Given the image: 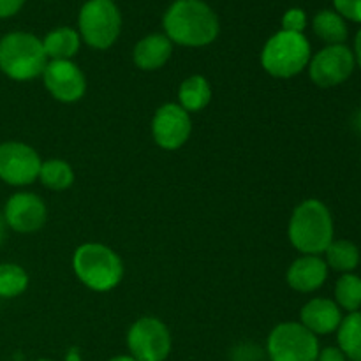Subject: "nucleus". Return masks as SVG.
<instances>
[{
  "instance_id": "20",
  "label": "nucleus",
  "mask_w": 361,
  "mask_h": 361,
  "mask_svg": "<svg viewBox=\"0 0 361 361\" xmlns=\"http://www.w3.org/2000/svg\"><path fill=\"white\" fill-rule=\"evenodd\" d=\"M338 349L351 361H361V312H351L338 326Z\"/></svg>"
},
{
  "instance_id": "15",
  "label": "nucleus",
  "mask_w": 361,
  "mask_h": 361,
  "mask_svg": "<svg viewBox=\"0 0 361 361\" xmlns=\"http://www.w3.org/2000/svg\"><path fill=\"white\" fill-rule=\"evenodd\" d=\"M300 323L314 335H328L338 330L342 323L341 307L328 298H314L303 305Z\"/></svg>"
},
{
  "instance_id": "22",
  "label": "nucleus",
  "mask_w": 361,
  "mask_h": 361,
  "mask_svg": "<svg viewBox=\"0 0 361 361\" xmlns=\"http://www.w3.org/2000/svg\"><path fill=\"white\" fill-rule=\"evenodd\" d=\"M39 180L51 190H66L74 183V171L69 162L60 159H49L42 162Z\"/></svg>"
},
{
  "instance_id": "34",
  "label": "nucleus",
  "mask_w": 361,
  "mask_h": 361,
  "mask_svg": "<svg viewBox=\"0 0 361 361\" xmlns=\"http://www.w3.org/2000/svg\"><path fill=\"white\" fill-rule=\"evenodd\" d=\"M37 361H51V360H48V358H41V360H37Z\"/></svg>"
},
{
  "instance_id": "32",
  "label": "nucleus",
  "mask_w": 361,
  "mask_h": 361,
  "mask_svg": "<svg viewBox=\"0 0 361 361\" xmlns=\"http://www.w3.org/2000/svg\"><path fill=\"white\" fill-rule=\"evenodd\" d=\"M4 238H6V221H4V217L0 215V245H2Z\"/></svg>"
},
{
  "instance_id": "24",
  "label": "nucleus",
  "mask_w": 361,
  "mask_h": 361,
  "mask_svg": "<svg viewBox=\"0 0 361 361\" xmlns=\"http://www.w3.org/2000/svg\"><path fill=\"white\" fill-rule=\"evenodd\" d=\"M337 305L348 312H358L361 307V279L353 274L342 275L335 286Z\"/></svg>"
},
{
  "instance_id": "6",
  "label": "nucleus",
  "mask_w": 361,
  "mask_h": 361,
  "mask_svg": "<svg viewBox=\"0 0 361 361\" xmlns=\"http://www.w3.org/2000/svg\"><path fill=\"white\" fill-rule=\"evenodd\" d=\"M80 37L90 48L108 49L122 30V16L113 0H88L78 18Z\"/></svg>"
},
{
  "instance_id": "3",
  "label": "nucleus",
  "mask_w": 361,
  "mask_h": 361,
  "mask_svg": "<svg viewBox=\"0 0 361 361\" xmlns=\"http://www.w3.org/2000/svg\"><path fill=\"white\" fill-rule=\"evenodd\" d=\"M73 268L83 286L97 293L115 289L123 277L118 254L102 243H83L74 250Z\"/></svg>"
},
{
  "instance_id": "31",
  "label": "nucleus",
  "mask_w": 361,
  "mask_h": 361,
  "mask_svg": "<svg viewBox=\"0 0 361 361\" xmlns=\"http://www.w3.org/2000/svg\"><path fill=\"white\" fill-rule=\"evenodd\" d=\"M66 361H81V356L80 353H78V349H71V351L67 353Z\"/></svg>"
},
{
  "instance_id": "28",
  "label": "nucleus",
  "mask_w": 361,
  "mask_h": 361,
  "mask_svg": "<svg viewBox=\"0 0 361 361\" xmlns=\"http://www.w3.org/2000/svg\"><path fill=\"white\" fill-rule=\"evenodd\" d=\"M25 0H0V20L14 16L23 7Z\"/></svg>"
},
{
  "instance_id": "26",
  "label": "nucleus",
  "mask_w": 361,
  "mask_h": 361,
  "mask_svg": "<svg viewBox=\"0 0 361 361\" xmlns=\"http://www.w3.org/2000/svg\"><path fill=\"white\" fill-rule=\"evenodd\" d=\"M334 4L342 18L361 23V0H334Z\"/></svg>"
},
{
  "instance_id": "9",
  "label": "nucleus",
  "mask_w": 361,
  "mask_h": 361,
  "mask_svg": "<svg viewBox=\"0 0 361 361\" xmlns=\"http://www.w3.org/2000/svg\"><path fill=\"white\" fill-rule=\"evenodd\" d=\"M41 157L28 145L6 141L0 145V180L9 185H30L39 178Z\"/></svg>"
},
{
  "instance_id": "11",
  "label": "nucleus",
  "mask_w": 361,
  "mask_h": 361,
  "mask_svg": "<svg viewBox=\"0 0 361 361\" xmlns=\"http://www.w3.org/2000/svg\"><path fill=\"white\" fill-rule=\"evenodd\" d=\"M192 133L190 113L176 102L162 104L152 120V136L164 150H178L187 143Z\"/></svg>"
},
{
  "instance_id": "13",
  "label": "nucleus",
  "mask_w": 361,
  "mask_h": 361,
  "mask_svg": "<svg viewBox=\"0 0 361 361\" xmlns=\"http://www.w3.org/2000/svg\"><path fill=\"white\" fill-rule=\"evenodd\" d=\"M48 212L44 201L32 192H18L7 200L4 221L18 233L39 231L46 224Z\"/></svg>"
},
{
  "instance_id": "17",
  "label": "nucleus",
  "mask_w": 361,
  "mask_h": 361,
  "mask_svg": "<svg viewBox=\"0 0 361 361\" xmlns=\"http://www.w3.org/2000/svg\"><path fill=\"white\" fill-rule=\"evenodd\" d=\"M80 34L69 27L55 28L42 39L46 56L51 60H71L80 49Z\"/></svg>"
},
{
  "instance_id": "29",
  "label": "nucleus",
  "mask_w": 361,
  "mask_h": 361,
  "mask_svg": "<svg viewBox=\"0 0 361 361\" xmlns=\"http://www.w3.org/2000/svg\"><path fill=\"white\" fill-rule=\"evenodd\" d=\"M316 361H345V355L338 348H326L319 351Z\"/></svg>"
},
{
  "instance_id": "33",
  "label": "nucleus",
  "mask_w": 361,
  "mask_h": 361,
  "mask_svg": "<svg viewBox=\"0 0 361 361\" xmlns=\"http://www.w3.org/2000/svg\"><path fill=\"white\" fill-rule=\"evenodd\" d=\"M109 361H136L133 358V356H115V358H111Z\"/></svg>"
},
{
  "instance_id": "14",
  "label": "nucleus",
  "mask_w": 361,
  "mask_h": 361,
  "mask_svg": "<svg viewBox=\"0 0 361 361\" xmlns=\"http://www.w3.org/2000/svg\"><path fill=\"white\" fill-rule=\"evenodd\" d=\"M328 279V264L319 256H302L288 268L286 281L298 293L317 291Z\"/></svg>"
},
{
  "instance_id": "1",
  "label": "nucleus",
  "mask_w": 361,
  "mask_h": 361,
  "mask_svg": "<svg viewBox=\"0 0 361 361\" xmlns=\"http://www.w3.org/2000/svg\"><path fill=\"white\" fill-rule=\"evenodd\" d=\"M162 23L169 41L187 48L208 46L219 35L217 14L203 0H175Z\"/></svg>"
},
{
  "instance_id": "7",
  "label": "nucleus",
  "mask_w": 361,
  "mask_h": 361,
  "mask_svg": "<svg viewBox=\"0 0 361 361\" xmlns=\"http://www.w3.org/2000/svg\"><path fill=\"white\" fill-rule=\"evenodd\" d=\"M319 351L317 337L302 323H281L268 335L270 361H316Z\"/></svg>"
},
{
  "instance_id": "4",
  "label": "nucleus",
  "mask_w": 361,
  "mask_h": 361,
  "mask_svg": "<svg viewBox=\"0 0 361 361\" xmlns=\"http://www.w3.org/2000/svg\"><path fill=\"white\" fill-rule=\"evenodd\" d=\"M48 63L42 41L28 32H11L0 39V71L18 81L41 76Z\"/></svg>"
},
{
  "instance_id": "8",
  "label": "nucleus",
  "mask_w": 361,
  "mask_h": 361,
  "mask_svg": "<svg viewBox=\"0 0 361 361\" xmlns=\"http://www.w3.org/2000/svg\"><path fill=\"white\" fill-rule=\"evenodd\" d=\"M127 345L136 361H164L171 351V334L157 317H141L129 328Z\"/></svg>"
},
{
  "instance_id": "10",
  "label": "nucleus",
  "mask_w": 361,
  "mask_h": 361,
  "mask_svg": "<svg viewBox=\"0 0 361 361\" xmlns=\"http://www.w3.org/2000/svg\"><path fill=\"white\" fill-rule=\"evenodd\" d=\"M355 66V53L345 44H334L323 48L310 59L309 74L317 87L330 88L344 83L353 74Z\"/></svg>"
},
{
  "instance_id": "12",
  "label": "nucleus",
  "mask_w": 361,
  "mask_h": 361,
  "mask_svg": "<svg viewBox=\"0 0 361 361\" xmlns=\"http://www.w3.org/2000/svg\"><path fill=\"white\" fill-rule=\"evenodd\" d=\"M41 76L53 99L66 104L80 101L87 92V78L73 60H49Z\"/></svg>"
},
{
  "instance_id": "25",
  "label": "nucleus",
  "mask_w": 361,
  "mask_h": 361,
  "mask_svg": "<svg viewBox=\"0 0 361 361\" xmlns=\"http://www.w3.org/2000/svg\"><path fill=\"white\" fill-rule=\"evenodd\" d=\"M307 27V14L302 9H289L282 18V30L303 34Z\"/></svg>"
},
{
  "instance_id": "19",
  "label": "nucleus",
  "mask_w": 361,
  "mask_h": 361,
  "mask_svg": "<svg viewBox=\"0 0 361 361\" xmlns=\"http://www.w3.org/2000/svg\"><path fill=\"white\" fill-rule=\"evenodd\" d=\"M314 32L328 46L344 44L348 39V25L337 11H321L314 16Z\"/></svg>"
},
{
  "instance_id": "5",
  "label": "nucleus",
  "mask_w": 361,
  "mask_h": 361,
  "mask_svg": "<svg viewBox=\"0 0 361 361\" xmlns=\"http://www.w3.org/2000/svg\"><path fill=\"white\" fill-rule=\"evenodd\" d=\"M310 44L303 34L281 30L271 35L261 51V66L274 78H293L309 66Z\"/></svg>"
},
{
  "instance_id": "30",
  "label": "nucleus",
  "mask_w": 361,
  "mask_h": 361,
  "mask_svg": "<svg viewBox=\"0 0 361 361\" xmlns=\"http://www.w3.org/2000/svg\"><path fill=\"white\" fill-rule=\"evenodd\" d=\"M355 60L361 67V28L358 34H356V39H355Z\"/></svg>"
},
{
  "instance_id": "21",
  "label": "nucleus",
  "mask_w": 361,
  "mask_h": 361,
  "mask_svg": "<svg viewBox=\"0 0 361 361\" xmlns=\"http://www.w3.org/2000/svg\"><path fill=\"white\" fill-rule=\"evenodd\" d=\"M326 254V264L330 268H334L335 271H349L355 270L360 263V250L349 240H334V242L328 245V249L324 250Z\"/></svg>"
},
{
  "instance_id": "16",
  "label": "nucleus",
  "mask_w": 361,
  "mask_h": 361,
  "mask_svg": "<svg viewBox=\"0 0 361 361\" xmlns=\"http://www.w3.org/2000/svg\"><path fill=\"white\" fill-rule=\"evenodd\" d=\"M173 53V42L164 34H150L141 39L133 51V60L140 69H161Z\"/></svg>"
},
{
  "instance_id": "27",
  "label": "nucleus",
  "mask_w": 361,
  "mask_h": 361,
  "mask_svg": "<svg viewBox=\"0 0 361 361\" xmlns=\"http://www.w3.org/2000/svg\"><path fill=\"white\" fill-rule=\"evenodd\" d=\"M263 353L254 344H242L233 351V361H261Z\"/></svg>"
},
{
  "instance_id": "2",
  "label": "nucleus",
  "mask_w": 361,
  "mask_h": 361,
  "mask_svg": "<svg viewBox=\"0 0 361 361\" xmlns=\"http://www.w3.org/2000/svg\"><path fill=\"white\" fill-rule=\"evenodd\" d=\"M289 242L303 256H319L334 242V219L319 200L300 203L289 219Z\"/></svg>"
},
{
  "instance_id": "18",
  "label": "nucleus",
  "mask_w": 361,
  "mask_h": 361,
  "mask_svg": "<svg viewBox=\"0 0 361 361\" xmlns=\"http://www.w3.org/2000/svg\"><path fill=\"white\" fill-rule=\"evenodd\" d=\"M212 87L208 80L200 74L189 76L178 88V104L185 109L187 113L201 111L210 104Z\"/></svg>"
},
{
  "instance_id": "23",
  "label": "nucleus",
  "mask_w": 361,
  "mask_h": 361,
  "mask_svg": "<svg viewBox=\"0 0 361 361\" xmlns=\"http://www.w3.org/2000/svg\"><path fill=\"white\" fill-rule=\"evenodd\" d=\"M28 288V275L14 263L0 264V298H16Z\"/></svg>"
}]
</instances>
